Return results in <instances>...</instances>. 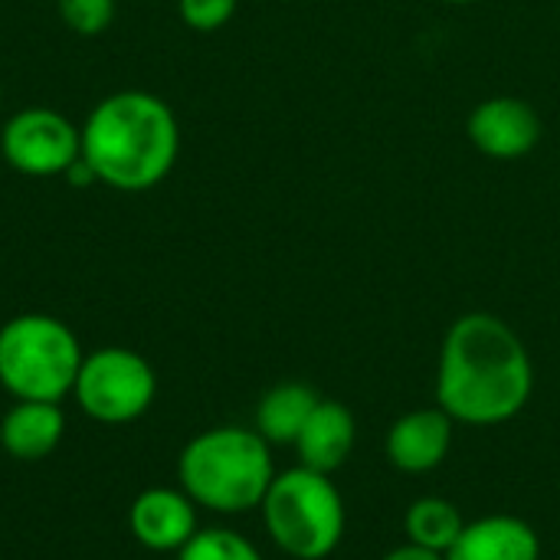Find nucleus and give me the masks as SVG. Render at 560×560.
<instances>
[{"instance_id": "obj_1", "label": "nucleus", "mask_w": 560, "mask_h": 560, "mask_svg": "<svg viewBox=\"0 0 560 560\" xmlns=\"http://www.w3.org/2000/svg\"><path fill=\"white\" fill-rule=\"evenodd\" d=\"M535 390V364L518 331L489 312L456 318L440 348L436 407L463 427L515 420Z\"/></svg>"}, {"instance_id": "obj_2", "label": "nucleus", "mask_w": 560, "mask_h": 560, "mask_svg": "<svg viewBox=\"0 0 560 560\" xmlns=\"http://www.w3.org/2000/svg\"><path fill=\"white\" fill-rule=\"evenodd\" d=\"M82 131V161L118 194L154 190L177 164L180 125L174 108L141 89L112 92L92 105Z\"/></svg>"}, {"instance_id": "obj_3", "label": "nucleus", "mask_w": 560, "mask_h": 560, "mask_svg": "<svg viewBox=\"0 0 560 560\" xmlns=\"http://www.w3.org/2000/svg\"><path fill=\"white\" fill-rule=\"evenodd\" d=\"M177 479L200 509L217 515L253 512L262 505L276 479L272 446L246 427L203 430L184 446Z\"/></svg>"}, {"instance_id": "obj_4", "label": "nucleus", "mask_w": 560, "mask_h": 560, "mask_svg": "<svg viewBox=\"0 0 560 560\" xmlns=\"http://www.w3.org/2000/svg\"><path fill=\"white\" fill-rule=\"evenodd\" d=\"M259 512L276 548L295 560L331 558L348 528L345 499L331 476L305 466L276 472Z\"/></svg>"}, {"instance_id": "obj_5", "label": "nucleus", "mask_w": 560, "mask_h": 560, "mask_svg": "<svg viewBox=\"0 0 560 560\" xmlns=\"http://www.w3.org/2000/svg\"><path fill=\"white\" fill-rule=\"evenodd\" d=\"M82 345L75 331L43 312H26L0 328V384L16 400L59 404L72 394Z\"/></svg>"}, {"instance_id": "obj_6", "label": "nucleus", "mask_w": 560, "mask_h": 560, "mask_svg": "<svg viewBox=\"0 0 560 560\" xmlns=\"http://www.w3.org/2000/svg\"><path fill=\"white\" fill-rule=\"evenodd\" d=\"M72 394L85 417L118 427L151 410L158 397V374L138 351L98 348L82 358Z\"/></svg>"}, {"instance_id": "obj_7", "label": "nucleus", "mask_w": 560, "mask_h": 560, "mask_svg": "<svg viewBox=\"0 0 560 560\" xmlns=\"http://www.w3.org/2000/svg\"><path fill=\"white\" fill-rule=\"evenodd\" d=\"M3 161L26 177H59L82 158V131L62 112L30 105L0 128Z\"/></svg>"}, {"instance_id": "obj_8", "label": "nucleus", "mask_w": 560, "mask_h": 560, "mask_svg": "<svg viewBox=\"0 0 560 560\" xmlns=\"http://www.w3.org/2000/svg\"><path fill=\"white\" fill-rule=\"evenodd\" d=\"M541 131L545 125L538 108L518 95L482 98L466 118V135L472 148L492 161H518L532 154L541 141Z\"/></svg>"}, {"instance_id": "obj_9", "label": "nucleus", "mask_w": 560, "mask_h": 560, "mask_svg": "<svg viewBox=\"0 0 560 560\" xmlns=\"http://www.w3.org/2000/svg\"><path fill=\"white\" fill-rule=\"evenodd\" d=\"M453 436L456 420L443 407L410 410L387 430V459L407 476H427L446 463Z\"/></svg>"}, {"instance_id": "obj_10", "label": "nucleus", "mask_w": 560, "mask_h": 560, "mask_svg": "<svg viewBox=\"0 0 560 560\" xmlns=\"http://www.w3.org/2000/svg\"><path fill=\"white\" fill-rule=\"evenodd\" d=\"M128 528L148 551H180L197 528V505L184 489H148L128 512Z\"/></svg>"}, {"instance_id": "obj_11", "label": "nucleus", "mask_w": 560, "mask_h": 560, "mask_svg": "<svg viewBox=\"0 0 560 560\" xmlns=\"http://www.w3.org/2000/svg\"><path fill=\"white\" fill-rule=\"evenodd\" d=\"M354 440H358L354 413L338 400H318V407L312 410L308 423L295 440L299 466L331 476L354 453Z\"/></svg>"}, {"instance_id": "obj_12", "label": "nucleus", "mask_w": 560, "mask_h": 560, "mask_svg": "<svg viewBox=\"0 0 560 560\" xmlns=\"http://www.w3.org/2000/svg\"><path fill=\"white\" fill-rule=\"evenodd\" d=\"M446 560H541L538 532L515 515H486L466 522Z\"/></svg>"}, {"instance_id": "obj_13", "label": "nucleus", "mask_w": 560, "mask_h": 560, "mask_svg": "<svg viewBox=\"0 0 560 560\" xmlns=\"http://www.w3.org/2000/svg\"><path fill=\"white\" fill-rule=\"evenodd\" d=\"M66 433V417L59 404L49 400H16L0 420V446L20 463L46 459Z\"/></svg>"}, {"instance_id": "obj_14", "label": "nucleus", "mask_w": 560, "mask_h": 560, "mask_svg": "<svg viewBox=\"0 0 560 560\" xmlns=\"http://www.w3.org/2000/svg\"><path fill=\"white\" fill-rule=\"evenodd\" d=\"M318 394L308 384L299 381H285L276 384L272 390L262 394L259 407H256V433L269 443V446H295L302 427L308 423L312 410L318 407Z\"/></svg>"}, {"instance_id": "obj_15", "label": "nucleus", "mask_w": 560, "mask_h": 560, "mask_svg": "<svg viewBox=\"0 0 560 560\" xmlns=\"http://www.w3.org/2000/svg\"><path fill=\"white\" fill-rule=\"evenodd\" d=\"M404 528H407V541L410 545H420V548H430L436 555H446L456 545V538L463 535L466 518H463V512L450 499L423 495V499H417L407 509Z\"/></svg>"}, {"instance_id": "obj_16", "label": "nucleus", "mask_w": 560, "mask_h": 560, "mask_svg": "<svg viewBox=\"0 0 560 560\" xmlns=\"http://www.w3.org/2000/svg\"><path fill=\"white\" fill-rule=\"evenodd\" d=\"M177 560H262V555L233 528H203L177 551Z\"/></svg>"}, {"instance_id": "obj_17", "label": "nucleus", "mask_w": 560, "mask_h": 560, "mask_svg": "<svg viewBox=\"0 0 560 560\" xmlns=\"http://www.w3.org/2000/svg\"><path fill=\"white\" fill-rule=\"evenodd\" d=\"M59 20L75 36H98L115 20V0H56Z\"/></svg>"}, {"instance_id": "obj_18", "label": "nucleus", "mask_w": 560, "mask_h": 560, "mask_svg": "<svg viewBox=\"0 0 560 560\" xmlns=\"http://www.w3.org/2000/svg\"><path fill=\"white\" fill-rule=\"evenodd\" d=\"M236 3L240 0H177V13L194 33H217L233 20Z\"/></svg>"}, {"instance_id": "obj_19", "label": "nucleus", "mask_w": 560, "mask_h": 560, "mask_svg": "<svg viewBox=\"0 0 560 560\" xmlns=\"http://www.w3.org/2000/svg\"><path fill=\"white\" fill-rule=\"evenodd\" d=\"M381 560H446V555H436V551H430V548H420V545H400V548H394L390 555H384Z\"/></svg>"}, {"instance_id": "obj_20", "label": "nucleus", "mask_w": 560, "mask_h": 560, "mask_svg": "<svg viewBox=\"0 0 560 560\" xmlns=\"http://www.w3.org/2000/svg\"><path fill=\"white\" fill-rule=\"evenodd\" d=\"M443 3H450V7H469V3H479V0H443Z\"/></svg>"}, {"instance_id": "obj_21", "label": "nucleus", "mask_w": 560, "mask_h": 560, "mask_svg": "<svg viewBox=\"0 0 560 560\" xmlns=\"http://www.w3.org/2000/svg\"><path fill=\"white\" fill-rule=\"evenodd\" d=\"M0 108H3V89H0Z\"/></svg>"}]
</instances>
